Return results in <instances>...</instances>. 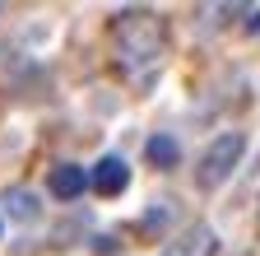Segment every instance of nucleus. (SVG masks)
<instances>
[{"label": "nucleus", "mask_w": 260, "mask_h": 256, "mask_svg": "<svg viewBox=\"0 0 260 256\" xmlns=\"http://www.w3.org/2000/svg\"><path fill=\"white\" fill-rule=\"evenodd\" d=\"M112 38H116V56L121 66L140 70V66H153V61H162V51H168V28H162L158 14L149 10H125L112 19Z\"/></svg>", "instance_id": "1"}, {"label": "nucleus", "mask_w": 260, "mask_h": 256, "mask_svg": "<svg viewBox=\"0 0 260 256\" xmlns=\"http://www.w3.org/2000/svg\"><path fill=\"white\" fill-rule=\"evenodd\" d=\"M242 154H246V135H242V131H223V135L200 154V163H195V186H205V191L223 186L228 177H233V168L242 163Z\"/></svg>", "instance_id": "2"}, {"label": "nucleus", "mask_w": 260, "mask_h": 256, "mask_svg": "<svg viewBox=\"0 0 260 256\" xmlns=\"http://www.w3.org/2000/svg\"><path fill=\"white\" fill-rule=\"evenodd\" d=\"M214 251H218L214 229H209V223H195V229H186V233L168 238V247H162L158 256H214Z\"/></svg>", "instance_id": "3"}, {"label": "nucleus", "mask_w": 260, "mask_h": 256, "mask_svg": "<svg viewBox=\"0 0 260 256\" xmlns=\"http://www.w3.org/2000/svg\"><path fill=\"white\" fill-rule=\"evenodd\" d=\"M88 186L98 191V196H121V191L130 186V168H125V158H121V154L98 158V163H93V177H88Z\"/></svg>", "instance_id": "4"}, {"label": "nucleus", "mask_w": 260, "mask_h": 256, "mask_svg": "<svg viewBox=\"0 0 260 256\" xmlns=\"http://www.w3.org/2000/svg\"><path fill=\"white\" fill-rule=\"evenodd\" d=\"M84 186H88V177H84L79 163H56L51 177H47V191H51L56 201H75V196H84Z\"/></svg>", "instance_id": "5"}, {"label": "nucleus", "mask_w": 260, "mask_h": 256, "mask_svg": "<svg viewBox=\"0 0 260 256\" xmlns=\"http://www.w3.org/2000/svg\"><path fill=\"white\" fill-rule=\"evenodd\" d=\"M144 154H149V163H153L158 173H172V168L181 163V145H177L172 135H149Z\"/></svg>", "instance_id": "6"}, {"label": "nucleus", "mask_w": 260, "mask_h": 256, "mask_svg": "<svg viewBox=\"0 0 260 256\" xmlns=\"http://www.w3.org/2000/svg\"><path fill=\"white\" fill-rule=\"evenodd\" d=\"M5 210H10L14 219H38V201H32V191H23V186L5 191Z\"/></svg>", "instance_id": "7"}]
</instances>
